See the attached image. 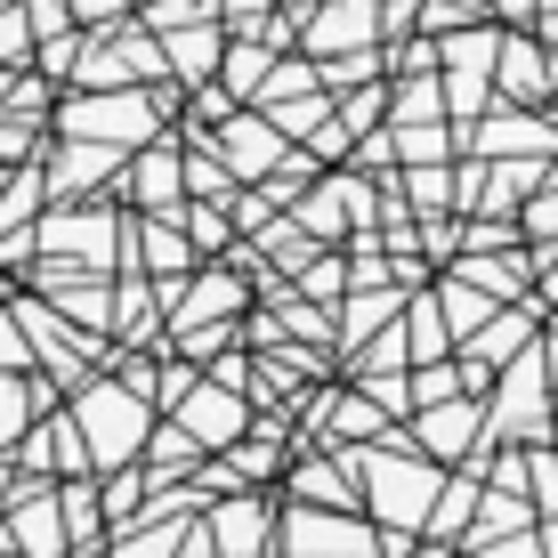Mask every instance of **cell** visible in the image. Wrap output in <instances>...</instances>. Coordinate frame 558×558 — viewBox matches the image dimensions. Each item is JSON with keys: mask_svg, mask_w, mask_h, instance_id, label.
I'll use <instances>...</instances> for the list:
<instances>
[{"mask_svg": "<svg viewBox=\"0 0 558 558\" xmlns=\"http://www.w3.org/2000/svg\"><path fill=\"white\" fill-rule=\"evenodd\" d=\"M179 429L195 437V446H235V437H243V397L219 389V380H195L186 405H179Z\"/></svg>", "mask_w": 558, "mask_h": 558, "instance_id": "obj_9", "label": "cell"}, {"mask_svg": "<svg viewBox=\"0 0 558 558\" xmlns=\"http://www.w3.org/2000/svg\"><path fill=\"white\" fill-rule=\"evenodd\" d=\"M25 421H33V397H25V380L16 373H0V453L25 437Z\"/></svg>", "mask_w": 558, "mask_h": 558, "instance_id": "obj_27", "label": "cell"}, {"mask_svg": "<svg viewBox=\"0 0 558 558\" xmlns=\"http://www.w3.org/2000/svg\"><path fill=\"white\" fill-rule=\"evenodd\" d=\"M470 16H477V0H429V9H421V25L446 33V25H470Z\"/></svg>", "mask_w": 558, "mask_h": 558, "instance_id": "obj_35", "label": "cell"}, {"mask_svg": "<svg viewBox=\"0 0 558 558\" xmlns=\"http://www.w3.org/2000/svg\"><path fill=\"white\" fill-rule=\"evenodd\" d=\"M389 316H397V292H356V300H349V340H364L373 324L389 332Z\"/></svg>", "mask_w": 558, "mask_h": 558, "instance_id": "obj_28", "label": "cell"}, {"mask_svg": "<svg viewBox=\"0 0 558 558\" xmlns=\"http://www.w3.org/2000/svg\"><path fill=\"white\" fill-rule=\"evenodd\" d=\"M146 9H154V0H146Z\"/></svg>", "mask_w": 558, "mask_h": 558, "instance_id": "obj_51", "label": "cell"}, {"mask_svg": "<svg viewBox=\"0 0 558 558\" xmlns=\"http://www.w3.org/2000/svg\"><path fill=\"white\" fill-rule=\"evenodd\" d=\"M203 534H219V550H227V558H259V550H267V510L252 502V494H235V502L210 518Z\"/></svg>", "mask_w": 558, "mask_h": 558, "instance_id": "obj_16", "label": "cell"}, {"mask_svg": "<svg viewBox=\"0 0 558 558\" xmlns=\"http://www.w3.org/2000/svg\"><path fill=\"white\" fill-rule=\"evenodd\" d=\"M413 429H421V453H437V461H453L461 446H470V437L477 429H486V413H477V405H461V397H453V405H429V413H421L413 421Z\"/></svg>", "mask_w": 558, "mask_h": 558, "instance_id": "obj_14", "label": "cell"}, {"mask_svg": "<svg viewBox=\"0 0 558 558\" xmlns=\"http://www.w3.org/2000/svg\"><path fill=\"white\" fill-rule=\"evenodd\" d=\"M380 106H389V89H356V98H340V130H349V138H364Z\"/></svg>", "mask_w": 558, "mask_h": 558, "instance_id": "obj_30", "label": "cell"}, {"mask_svg": "<svg viewBox=\"0 0 558 558\" xmlns=\"http://www.w3.org/2000/svg\"><path fill=\"white\" fill-rule=\"evenodd\" d=\"M162 113H170V89H89V98L57 106V130L82 138V146L130 154V146H146L154 130H162Z\"/></svg>", "mask_w": 558, "mask_h": 558, "instance_id": "obj_1", "label": "cell"}, {"mask_svg": "<svg viewBox=\"0 0 558 558\" xmlns=\"http://www.w3.org/2000/svg\"><path fill=\"white\" fill-rule=\"evenodd\" d=\"M9 89H16V73H0V113H9Z\"/></svg>", "mask_w": 558, "mask_h": 558, "instance_id": "obj_47", "label": "cell"}, {"mask_svg": "<svg viewBox=\"0 0 558 558\" xmlns=\"http://www.w3.org/2000/svg\"><path fill=\"white\" fill-rule=\"evenodd\" d=\"M179 219L195 227V243H203V252H219V243H227V219H219V210H210V203H186Z\"/></svg>", "mask_w": 558, "mask_h": 558, "instance_id": "obj_32", "label": "cell"}, {"mask_svg": "<svg viewBox=\"0 0 558 558\" xmlns=\"http://www.w3.org/2000/svg\"><path fill=\"white\" fill-rule=\"evenodd\" d=\"M122 195H138V203H179V195H186V154H179V146L138 154V170H122Z\"/></svg>", "mask_w": 558, "mask_h": 558, "instance_id": "obj_11", "label": "cell"}, {"mask_svg": "<svg viewBox=\"0 0 558 558\" xmlns=\"http://www.w3.org/2000/svg\"><path fill=\"white\" fill-rule=\"evenodd\" d=\"M292 494H300V510H349L356 494H349V477H340V461H300L292 470Z\"/></svg>", "mask_w": 558, "mask_h": 558, "instance_id": "obj_19", "label": "cell"}, {"mask_svg": "<svg viewBox=\"0 0 558 558\" xmlns=\"http://www.w3.org/2000/svg\"><path fill=\"white\" fill-rule=\"evenodd\" d=\"M73 421H82V446H89V461H98V470H122V461H138L146 437H154L146 389H122V380H98V389L73 405Z\"/></svg>", "mask_w": 558, "mask_h": 558, "instance_id": "obj_2", "label": "cell"}, {"mask_svg": "<svg viewBox=\"0 0 558 558\" xmlns=\"http://www.w3.org/2000/svg\"><path fill=\"white\" fill-rule=\"evenodd\" d=\"M25 138H33V122H16V113H0V162H16V154H25Z\"/></svg>", "mask_w": 558, "mask_h": 558, "instance_id": "obj_40", "label": "cell"}, {"mask_svg": "<svg viewBox=\"0 0 558 558\" xmlns=\"http://www.w3.org/2000/svg\"><path fill=\"white\" fill-rule=\"evenodd\" d=\"M138 235H146V267H154V276H179V267L195 259V243H186V235H179V227H170V219L138 227Z\"/></svg>", "mask_w": 558, "mask_h": 558, "instance_id": "obj_25", "label": "cell"}, {"mask_svg": "<svg viewBox=\"0 0 558 558\" xmlns=\"http://www.w3.org/2000/svg\"><path fill=\"white\" fill-rule=\"evenodd\" d=\"M543 41H550V49H558V16H543Z\"/></svg>", "mask_w": 558, "mask_h": 558, "instance_id": "obj_48", "label": "cell"}, {"mask_svg": "<svg viewBox=\"0 0 558 558\" xmlns=\"http://www.w3.org/2000/svg\"><path fill=\"white\" fill-rule=\"evenodd\" d=\"M364 477H373V510L389 518L397 534H405V526H429L437 494H446L437 461H397V453H373V461H364Z\"/></svg>", "mask_w": 558, "mask_h": 558, "instance_id": "obj_3", "label": "cell"}, {"mask_svg": "<svg viewBox=\"0 0 558 558\" xmlns=\"http://www.w3.org/2000/svg\"><path fill=\"white\" fill-rule=\"evenodd\" d=\"M267 49H276V41H252V33H243V41H227V57H219L227 89H243V98H252V89L267 82Z\"/></svg>", "mask_w": 558, "mask_h": 558, "instance_id": "obj_23", "label": "cell"}, {"mask_svg": "<svg viewBox=\"0 0 558 558\" xmlns=\"http://www.w3.org/2000/svg\"><path fill=\"white\" fill-rule=\"evenodd\" d=\"M446 307H437V292L429 300H413V316H405V349H413V373H421V364H437V356H446Z\"/></svg>", "mask_w": 558, "mask_h": 558, "instance_id": "obj_21", "label": "cell"}, {"mask_svg": "<svg viewBox=\"0 0 558 558\" xmlns=\"http://www.w3.org/2000/svg\"><path fill=\"white\" fill-rule=\"evenodd\" d=\"M437 82H446V106L453 113H477L486 106V82H494V65H502V33L494 25H470V33H446V49H437Z\"/></svg>", "mask_w": 558, "mask_h": 558, "instance_id": "obj_5", "label": "cell"}, {"mask_svg": "<svg viewBox=\"0 0 558 558\" xmlns=\"http://www.w3.org/2000/svg\"><path fill=\"white\" fill-rule=\"evenodd\" d=\"M219 162L235 170V179H276V170L292 162V138H283L267 113H227L219 122Z\"/></svg>", "mask_w": 558, "mask_h": 558, "instance_id": "obj_6", "label": "cell"}, {"mask_svg": "<svg viewBox=\"0 0 558 558\" xmlns=\"http://www.w3.org/2000/svg\"><path fill=\"white\" fill-rule=\"evenodd\" d=\"M340 283H349V276H340V259H316V267H307V292H324V300H340Z\"/></svg>", "mask_w": 558, "mask_h": 558, "instance_id": "obj_41", "label": "cell"}, {"mask_svg": "<svg viewBox=\"0 0 558 558\" xmlns=\"http://www.w3.org/2000/svg\"><path fill=\"white\" fill-rule=\"evenodd\" d=\"M494 429L510 437H543V356H518L502 380V405H494Z\"/></svg>", "mask_w": 558, "mask_h": 558, "instance_id": "obj_10", "label": "cell"}, {"mask_svg": "<svg viewBox=\"0 0 558 558\" xmlns=\"http://www.w3.org/2000/svg\"><path fill=\"white\" fill-rule=\"evenodd\" d=\"M219 9H235V16H259V9H276V0H219Z\"/></svg>", "mask_w": 558, "mask_h": 558, "instance_id": "obj_45", "label": "cell"}, {"mask_svg": "<svg viewBox=\"0 0 558 558\" xmlns=\"http://www.w3.org/2000/svg\"><path fill=\"white\" fill-rule=\"evenodd\" d=\"M25 41H33V16H25V9H0V73H16Z\"/></svg>", "mask_w": 558, "mask_h": 558, "instance_id": "obj_29", "label": "cell"}, {"mask_svg": "<svg viewBox=\"0 0 558 558\" xmlns=\"http://www.w3.org/2000/svg\"><path fill=\"white\" fill-rule=\"evenodd\" d=\"M470 502H477V486H446V494H437V510H429V534H453L461 518H470Z\"/></svg>", "mask_w": 558, "mask_h": 558, "instance_id": "obj_31", "label": "cell"}, {"mask_svg": "<svg viewBox=\"0 0 558 558\" xmlns=\"http://www.w3.org/2000/svg\"><path fill=\"white\" fill-rule=\"evenodd\" d=\"M9 543L25 558H65V494L57 486H25L9 510Z\"/></svg>", "mask_w": 558, "mask_h": 558, "instance_id": "obj_8", "label": "cell"}, {"mask_svg": "<svg viewBox=\"0 0 558 558\" xmlns=\"http://www.w3.org/2000/svg\"><path fill=\"white\" fill-rule=\"evenodd\" d=\"M73 65H82V49H73V33H65V41H41V73H49V82H57V73H73Z\"/></svg>", "mask_w": 558, "mask_h": 558, "instance_id": "obj_37", "label": "cell"}, {"mask_svg": "<svg viewBox=\"0 0 558 558\" xmlns=\"http://www.w3.org/2000/svg\"><path fill=\"white\" fill-rule=\"evenodd\" d=\"M25 364H33V349H25V340H16V324L0 316V373H25Z\"/></svg>", "mask_w": 558, "mask_h": 558, "instance_id": "obj_39", "label": "cell"}, {"mask_svg": "<svg viewBox=\"0 0 558 558\" xmlns=\"http://www.w3.org/2000/svg\"><path fill=\"white\" fill-rule=\"evenodd\" d=\"M106 170H122V154H113V146H82V138H65V154L49 162V195H82V186H98Z\"/></svg>", "mask_w": 558, "mask_h": 558, "instance_id": "obj_17", "label": "cell"}, {"mask_svg": "<svg viewBox=\"0 0 558 558\" xmlns=\"http://www.w3.org/2000/svg\"><path fill=\"white\" fill-rule=\"evenodd\" d=\"M397 122H405V130H421V122H437V113H446V82H429V73H421V82H405V89H397Z\"/></svg>", "mask_w": 558, "mask_h": 558, "instance_id": "obj_26", "label": "cell"}, {"mask_svg": "<svg viewBox=\"0 0 558 558\" xmlns=\"http://www.w3.org/2000/svg\"><path fill=\"white\" fill-rule=\"evenodd\" d=\"M162 57H170V73H186V82H210V65H219V33L195 25V33H162Z\"/></svg>", "mask_w": 558, "mask_h": 558, "instance_id": "obj_18", "label": "cell"}, {"mask_svg": "<svg viewBox=\"0 0 558 558\" xmlns=\"http://www.w3.org/2000/svg\"><path fill=\"white\" fill-rule=\"evenodd\" d=\"M235 470H243V477H267V470H276V446H243Z\"/></svg>", "mask_w": 558, "mask_h": 558, "instance_id": "obj_43", "label": "cell"}, {"mask_svg": "<svg viewBox=\"0 0 558 558\" xmlns=\"http://www.w3.org/2000/svg\"><path fill=\"white\" fill-rule=\"evenodd\" d=\"M349 219H364V179H332V186H316V195L300 203V227L324 235V243H332Z\"/></svg>", "mask_w": 558, "mask_h": 558, "instance_id": "obj_13", "label": "cell"}, {"mask_svg": "<svg viewBox=\"0 0 558 558\" xmlns=\"http://www.w3.org/2000/svg\"><path fill=\"white\" fill-rule=\"evenodd\" d=\"M526 227H534V235H543V243H558V186H550V195H534Z\"/></svg>", "mask_w": 558, "mask_h": 558, "instance_id": "obj_38", "label": "cell"}, {"mask_svg": "<svg viewBox=\"0 0 558 558\" xmlns=\"http://www.w3.org/2000/svg\"><path fill=\"white\" fill-rule=\"evenodd\" d=\"M477 138H486V154H543V146H550V130H543V122H526V113H502V122H486Z\"/></svg>", "mask_w": 558, "mask_h": 558, "instance_id": "obj_24", "label": "cell"}, {"mask_svg": "<svg viewBox=\"0 0 558 558\" xmlns=\"http://www.w3.org/2000/svg\"><path fill=\"white\" fill-rule=\"evenodd\" d=\"M65 9H73V16H89V25H106V33H113V25H130V0H65Z\"/></svg>", "mask_w": 558, "mask_h": 558, "instance_id": "obj_36", "label": "cell"}, {"mask_svg": "<svg viewBox=\"0 0 558 558\" xmlns=\"http://www.w3.org/2000/svg\"><path fill=\"white\" fill-rule=\"evenodd\" d=\"M550 373H558V340H550Z\"/></svg>", "mask_w": 558, "mask_h": 558, "instance_id": "obj_50", "label": "cell"}, {"mask_svg": "<svg viewBox=\"0 0 558 558\" xmlns=\"http://www.w3.org/2000/svg\"><path fill=\"white\" fill-rule=\"evenodd\" d=\"M413 203H421V210L453 203V179H446V162H437V170H413Z\"/></svg>", "mask_w": 558, "mask_h": 558, "instance_id": "obj_34", "label": "cell"}, {"mask_svg": "<svg viewBox=\"0 0 558 558\" xmlns=\"http://www.w3.org/2000/svg\"><path fill=\"white\" fill-rule=\"evenodd\" d=\"M106 510H113V518L138 510V477H113V486H106Z\"/></svg>", "mask_w": 558, "mask_h": 558, "instance_id": "obj_42", "label": "cell"}, {"mask_svg": "<svg viewBox=\"0 0 558 558\" xmlns=\"http://www.w3.org/2000/svg\"><path fill=\"white\" fill-rule=\"evenodd\" d=\"M437 307H446V332H486V324H494V300L477 292V283H461V276L437 292Z\"/></svg>", "mask_w": 558, "mask_h": 558, "instance_id": "obj_22", "label": "cell"}, {"mask_svg": "<svg viewBox=\"0 0 558 558\" xmlns=\"http://www.w3.org/2000/svg\"><path fill=\"white\" fill-rule=\"evenodd\" d=\"M227 307H243V283L219 276V267H210L203 283H170V316H179V332L203 324V316H227Z\"/></svg>", "mask_w": 558, "mask_h": 558, "instance_id": "obj_15", "label": "cell"}, {"mask_svg": "<svg viewBox=\"0 0 558 558\" xmlns=\"http://www.w3.org/2000/svg\"><path fill=\"white\" fill-rule=\"evenodd\" d=\"M380 41V0H316V9L300 16V49L316 57H364Z\"/></svg>", "mask_w": 558, "mask_h": 558, "instance_id": "obj_4", "label": "cell"}, {"mask_svg": "<svg viewBox=\"0 0 558 558\" xmlns=\"http://www.w3.org/2000/svg\"><path fill=\"white\" fill-rule=\"evenodd\" d=\"M179 543H186V526H154V534H138V543H130V550H113V558H170Z\"/></svg>", "mask_w": 558, "mask_h": 558, "instance_id": "obj_33", "label": "cell"}, {"mask_svg": "<svg viewBox=\"0 0 558 558\" xmlns=\"http://www.w3.org/2000/svg\"><path fill=\"white\" fill-rule=\"evenodd\" d=\"M494 9H502V16H534L543 0H494Z\"/></svg>", "mask_w": 558, "mask_h": 558, "instance_id": "obj_46", "label": "cell"}, {"mask_svg": "<svg viewBox=\"0 0 558 558\" xmlns=\"http://www.w3.org/2000/svg\"><path fill=\"white\" fill-rule=\"evenodd\" d=\"M0 558H16V543H9V534H0Z\"/></svg>", "mask_w": 558, "mask_h": 558, "instance_id": "obj_49", "label": "cell"}, {"mask_svg": "<svg viewBox=\"0 0 558 558\" xmlns=\"http://www.w3.org/2000/svg\"><path fill=\"white\" fill-rule=\"evenodd\" d=\"M259 113L283 130V138H316V130H332V98H324V89H307V98H276Z\"/></svg>", "mask_w": 558, "mask_h": 558, "instance_id": "obj_20", "label": "cell"}, {"mask_svg": "<svg viewBox=\"0 0 558 558\" xmlns=\"http://www.w3.org/2000/svg\"><path fill=\"white\" fill-rule=\"evenodd\" d=\"M283 550L292 558H373V534L340 510H292L283 518Z\"/></svg>", "mask_w": 558, "mask_h": 558, "instance_id": "obj_7", "label": "cell"}, {"mask_svg": "<svg viewBox=\"0 0 558 558\" xmlns=\"http://www.w3.org/2000/svg\"><path fill=\"white\" fill-rule=\"evenodd\" d=\"M494 82H502V98H543V89H550V57H543V41H526V33H502V65H494Z\"/></svg>", "mask_w": 558, "mask_h": 558, "instance_id": "obj_12", "label": "cell"}, {"mask_svg": "<svg viewBox=\"0 0 558 558\" xmlns=\"http://www.w3.org/2000/svg\"><path fill=\"white\" fill-rule=\"evenodd\" d=\"M477 558H543V543H526V534H510V543H486Z\"/></svg>", "mask_w": 558, "mask_h": 558, "instance_id": "obj_44", "label": "cell"}]
</instances>
